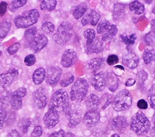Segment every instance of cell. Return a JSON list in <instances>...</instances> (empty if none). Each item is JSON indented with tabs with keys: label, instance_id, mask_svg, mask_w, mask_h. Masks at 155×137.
<instances>
[{
	"label": "cell",
	"instance_id": "55",
	"mask_svg": "<svg viewBox=\"0 0 155 137\" xmlns=\"http://www.w3.org/2000/svg\"><path fill=\"white\" fill-rule=\"evenodd\" d=\"M136 83V81L135 80L133 79V78H130L128 79L126 82H125V86H127V87H130V86H134Z\"/></svg>",
	"mask_w": 155,
	"mask_h": 137
},
{
	"label": "cell",
	"instance_id": "11",
	"mask_svg": "<svg viewBox=\"0 0 155 137\" xmlns=\"http://www.w3.org/2000/svg\"><path fill=\"white\" fill-rule=\"evenodd\" d=\"M107 74L101 71L95 73L91 78V83L94 88L98 91H102L104 90L106 86Z\"/></svg>",
	"mask_w": 155,
	"mask_h": 137
},
{
	"label": "cell",
	"instance_id": "31",
	"mask_svg": "<svg viewBox=\"0 0 155 137\" xmlns=\"http://www.w3.org/2000/svg\"><path fill=\"white\" fill-rule=\"evenodd\" d=\"M37 29L35 27L28 29L25 32V38L26 41L29 43L30 44L32 42V41L35 39V38L37 36Z\"/></svg>",
	"mask_w": 155,
	"mask_h": 137
},
{
	"label": "cell",
	"instance_id": "53",
	"mask_svg": "<svg viewBox=\"0 0 155 137\" xmlns=\"http://www.w3.org/2000/svg\"><path fill=\"white\" fill-rule=\"evenodd\" d=\"M105 98H106V99L104 100V104L102 105V109H104L107 108L110 104L111 102H112L111 96H110L109 94H106Z\"/></svg>",
	"mask_w": 155,
	"mask_h": 137
},
{
	"label": "cell",
	"instance_id": "41",
	"mask_svg": "<svg viewBox=\"0 0 155 137\" xmlns=\"http://www.w3.org/2000/svg\"><path fill=\"white\" fill-rule=\"evenodd\" d=\"M24 62L25 65L28 67H31L36 62V58L34 54H30L25 57Z\"/></svg>",
	"mask_w": 155,
	"mask_h": 137
},
{
	"label": "cell",
	"instance_id": "45",
	"mask_svg": "<svg viewBox=\"0 0 155 137\" xmlns=\"http://www.w3.org/2000/svg\"><path fill=\"white\" fill-rule=\"evenodd\" d=\"M6 117L7 113L6 110L3 108H0V130L3 127Z\"/></svg>",
	"mask_w": 155,
	"mask_h": 137
},
{
	"label": "cell",
	"instance_id": "60",
	"mask_svg": "<svg viewBox=\"0 0 155 137\" xmlns=\"http://www.w3.org/2000/svg\"><path fill=\"white\" fill-rule=\"evenodd\" d=\"M110 137H120V136H119V135H118L117 134L114 133V134L112 135H111Z\"/></svg>",
	"mask_w": 155,
	"mask_h": 137
},
{
	"label": "cell",
	"instance_id": "40",
	"mask_svg": "<svg viewBox=\"0 0 155 137\" xmlns=\"http://www.w3.org/2000/svg\"><path fill=\"white\" fill-rule=\"evenodd\" d=\"M74 76L72 74H68V76L66 78H63L61 80L60 82V84L61 87L65 88V87L68 86L70 84H71L73 81H74Z\"/></svg>",
	"mask_w": 155,
	"mask_h": 137
},
{
	"label": "cell",
	"instance_id": "59",
	"mask_svg": "<svg viewBox=\"0 0 155 137\" xmlns=\"http://www.w3.org/2000/svg\"><path fill=\"white\" fill-rule=\"evenodd\" d=\"M153 124H154V126H153V130L155 132V113L154 114V116H153Z\"/></svg>",
	"mask_w": 155,
	"mask_h": 137
},
{
	"label": "cell",
	"instance_id": "43",
	"mask_svg": "<svg viewBox=\"0 0 155 137\" xmlns=\"http://www.w3.org/2000/svg\"><path fill=\"white\" fill-rule=\"evenodd\" d=\"M43 134V129L40 126H37L34 128V130L31 135V137H41Z\"/></svg>",
	"mask_w": 155,
	"mask_h": 137
},
{
	"label": "cell",
	"instance_id": "8",
	"mask_svg": "<svg viewBox=\"0 0 155 137\" xmlns=\"http://www.w3.org/2000/svg\"><path fill=\"white\" fill-rule=\"evenodd\" d=\"M19 72L16 69H9L5 73L0 74V87L5 89L9 86L18 77Z\"/></svg>",
	"mask_w": 155,
	"mask_h": 137
},
{
	"label": "cell",
	"instance_id": "23",
	"mask_svg": "<svg viewBox=\"0 0 155 137\" xmlns=\"http://www.w3.org/2000/svg\"><path fill=\"white\" fill-rule=\"evenodd\" d=\"M87 6L86 3H81L76 6L73 12V16L74 19H80L87 11Z\"/></svg>",
	"mask_w": 155,
	"mask_h": 137
},
{
	"label": "cell",
	"instance_id": "48",
	"mask_svg": "<svg viewBox=\"0 0 155 137\" xmlns=\"http://www.w3.org/2000/svg\"><path fill=\"white\" fill-rule=\"evenodd\" d=\"M114 74L115 76H122L125 71V68L122 66H120V65H117V66L114 67Z\"/></svg>",
	"mask_w": 155,
	"mask_h": 137
},
{
	"label": "cell",
	"instance_id": "37",
	"mask_svg": "<svg viewBox=\"0 0 155 137\" xmlns=\"http://www.w3.org/2000/svg\"><path fill=\"white\" fill-rule=\"evenodd\" d=\"M122 41L127 45H133L134 44L136 39L137 35L135 34H132L129 35H120Z\"/></svg>",
	"mask_w": 155,
	"mask_h": 137
},
{
	"label": "cell",
	"instance_id": "15",
	"mask_svg": "<svg viewBox=\"0 0 155 137\" xmlns=\"http://www.w3.org/2000/svg\"><path fill=\"white\" fill-rule=\"evenodd\" d=\"M48 42L47 37L44 34H38L31 44V48L34 53H38L45 47Z\"/></svg>",
	"mask_w": 155,
	"mask_h": 137
},
{
	"label": "cell",
	"instance_id": "17",
	"mask_svg": "<svg viewBox=\"0 0 155 137\" xmlns=\"http://www.w3.org/2000/svg\"><path fill=\"white\" fill-rule=\"evenodd\" d=\"M139 61L138 57L132 52L125 54L122 58L124 65L130 69L136 68L139 64Z\"/></svg>",
	"mask_w": 155,
	"mask_h": 137
},
{
	"label": "cell",
	"instance_id": "18",
	"mask_svg": "<svg viewBox=\"0 0 155 137\" xmlns=\"http://www.w3.org/2000/svg\"><path fill=\"white\" fill-rule=\"evenodd\" d=\"M85 104L89 110H97L100 104L99 98L94 94H89L86 98Z\"/></svg>",
	"mask_w": 155,
	"mask_h": 137
},
{
	"label": "cell",
	"instance_id": "22",
	"mask_svg": "<svg viewBox=\"0 0 155 137\" xmlns=\"http://www.w3.org/2000/svg\"><path fill=\"white\" fill-rule=\"evenodd\" d=\"M104 59L101 58H94L89 61L87 66L90 70L96 72L97 71L99 70L101 68L104 67Z\"/></svg>",
	"mask_w": 155,
	"mask_h": 137
},
{
	"label": "cell",
	"instance_id": "2",
	"mask_svg": "<svg viewBox=\"0 0 155 137\" xmlns=\"http://www.w3.org/2000/svg\"><path fill=\"white\" fill-rule=\"evenodd\" d=\"M130 128L137 135H145L150 130L151 122L144 113L138 111L132 118Z\"/></svg>",
	"mask_w": 155,
	"mask_h": 137
},
{
	"label": "cell",
	"instance_id": "58",
	"mask_svg": "<svg viewBox=\"0 0 155 137\" xmlns=\"http://www.w3.org/2000/svg\"><path fill=\"white\" fill-rule=\"evenodd\" d=\"M3 54V45L0 43V56Z\"/></svg>",
	"mask_w": 155,
	"mask_h": 137
},
{
	"label": "cell",
	"instance_id": "57",
	"mask_svg": "<svg viewBox=\"0 0 155 137\" xmlns=\"http://www.w3.org/2000/svg\"><path fill=\"white\" fill-rule=\"evenodd\" d=\"M151 31L155 34V19L151 21Z\"/></svg>",
	"mask_w": 155,
	"mask_h": 137
},
{
	"label": "cell",
	"instance_id": "16",
	"mask_svg": "<svg viewBox=\"0 0 155 137\" xmlns=\"http://www.w3.org/2000/svg\"><path fill=\"white\" fill-rule=\"evenodd\" d=\"M111 128L117 132H124L128 126L127 119L124 116H117L112 119L110 121Z\"/></svg>",
	"mask_w": 155,
	"mask_h": 137
},
{
	"label": "cell",
	"instance_id": "54",
	"mask_svg": "<svg viewBox=\"0 0 155 137\" xmlns=\"http://www.w3.org/2000/svg\"><path fill=\"white\" fill-rule=\"evenodd\" d=\"M8 137H22L21 134L19 133V132H18L17 130H11L8 135Z\"/></svg>",
	"mask_w": 155,
	"mask_h": 137
},
{
	"label": "cell",
	"instance_id": "56",
	"mask_svg": "<svg viewBox=\"0 0 155 137\" xmlns=\"http://www.w3.org/2000/svg\"><path fill=\"white\" fill-rule=\"evenodd\" d=\"M81 22H82V24L83 25V26H86V25L90 23V21H89V18L88 15H87L85 18H83V19L81 21Z\"/></svg>",
	"mask_w": 155,
	"mask_h": 137
},
{
	"label": "cell",
	"instance_id": "5",
	"mask_svg": "<svg viewBox=\"0 0 155 137\" xmlns=\"http://www.w3.org/2000/svg\"><path fill=\"white\" fill-rule=\"evenodd\" d=\"M132 104V97L128 90L119 91L112 101V107L115 111L121 112L128 109Z\"/></svg>",
	"mask_w": 155,
	"mask_h": 137
},
{
	"label": "cell",
	"instance_id": "51",
	"mask_svg": "<svg viewBox=\"0 0 155 137\" xmlns=\"http://www.w3.org/2000/svg\"><path fill=\"white\" fill-rule=\"evenodd\" d=\"M8 3L4 1L0 3V16H3L7 11Z\"/></svg>",
	"mask_w": 155,
	"mask_h": 137
},
{
	"label": "cell",
	"instance_id": "34",
	"mask_svg": "<svg viewBox=\"0 0 155 137\" xmlns=\"http://www.w3.org/2000/svg\"><path fill=\"white\" fill-rule=\"evenodd\" d=\"M31 124L32 122L30 119H24L19 122L18 127L23 133H28Z\"/></svg>",
	"mask_w": 155,
	"mask_h": 137
},
{
	"label": "cell",
	"instance_id": "4",
	"mask_svg": "<svg viewBox=\"0 0 155 137\" xmlns=\"http://www.w3.org/2000/svg\"><path fill=\"white\" fill-rule=\"evenodd\" d=\"M39 17V11L37 9H34L27 12H24V13L22 15L16 17L14 22L16 28L19 29H25L36 24Z\"/></svg>",
	"mask_w": 155,
	"mask_h": 137
},
{
	"label": "cell",
	"instance_id": "49",
	"mask_svg": "<svg viewBox=\"0 0 155 137\" xmlns=\"http://www.w3.org/2000/svg\"><path fill=\"white\" fill-rule=\"evenodd\" d=\"M137 107L142 110L147 109L148 107V103L145 100V99H140L137 102Z\"/></svg>",
	"mask_w": 155,
	"mask_h": 137
},
{
	"label": "cell",
	"instance_id": "50",
	"mask_svg": "<svg viewBox=\"0 0 155 137\" xmlns=\"http://www.w3.org/2000/svg\"><path fill=\"white\" fill-rule=\"evenodd\" d=\"M148 101L150 107L155 109V93H151L148 96Z\"/></svg>",
	"mask_w": 155,
	"mask_h": 137
},
{
	"label": "cell",
	"instance_id": "61",
	"mask_svg": "<svg viewBox=\"0 0 155 137\" xmlns=\"http://www.w3.org/2000/svg\"><path fill=\"white\" fill-rule=\"evenodd\" d=\"M153 13L154 15H155V6H154V8H153Z\"/></svg>",
	"mask_w": 155,
	"mask_h": 137
},
{
	"label": "cell",
	"instance_id": "63",
	"mask_svg": "<svg viewBox=\"0 0 155 137\" xmlns=\"http://www.w3.org/2000/svg\"><path fill=\"white\" fill-rule=\"evenodd\" d=\"M146 137H149V136H146Z\"/></svg>",
	"mask_w": 155,
	"mask_h": 137
},
{
	"label": "cell",
	"instance_id": "39",
	"mask_svg": "<svg viewBox=\"0 0 155 137\" xmlns=\"http://www.w3.org/2000/svg\"><path fill=\"white\" fill-rule=\"evenodd\" d=\"M145 41L149 45L153 47L155 45V34L152 31L149 32L145 36Z\"/></svg>",
	"mask_w": 155,
	"mask_h": 137
},
{
	"label": "cell",
	"instance_id": "52",
	"mask_svg": "<svg viewBox=\"0 0 155 137\" xmlns=\"http://www.w3.org/2000/svg\"><path fill=\"white\" fill-rule=\"evenodd\" d=\"M66 133L63 129H60L57 132H55L49 135L48 137H65Z\"/></svg>",
	"mask_w": 155,
	"mask_h": 137
},
{
	"label": "cell",
	"instance_id": "46",
	"mask_svg": "<svg viewBox=\"0 0 155 137\" xmlns=\"http://www.w3.org/2000/svg\"><path fill=\"white\" fill-rule=\"evenodd\" d=\"M26 94H27L26 88H24V87H21V88H18L15 91H14L12 94L23 98L25 95H26Z\"/></svg>",
	"mask_w": 155,
	"mask_h": 137
},
{
	"label": "cell",
	"instance_id": "12",
	"mask_svg": "<svg viewBox=\"0 0 155 137\" xmlns=\"http://www.w3.org/2000/svg\"><path fill=\"white\" fill-rule=\"evenodd\" d=\"M60 114L55 111L48 109L44 116L43 121L45 127L48 129H54L59 122Z\"/></svg>",
	"mask_w": 155,
	"mask_h": 137
},
{
	"label": "cell",
	"instance_id": "30",
	"mask_svg": "<svg viewBox=\"0 0 155 137\" xmlns=\"http://www.w3.org/2000/svg\"><path fill=\"white\" fill-rule=\"evenodd\" d=\"M83 36L86 39V46L91 44L96 40V32L93 29H86L84 33Z\"/></svg>",
	"mask_w": 155,
	"mask_h": 137
},
{
	"label": "cell",
	"instance_id": "10",
	"mask_svg": "<svg viewBox=\"0 0 155 137\" xmlns=\"http://www.w3.org/2000/svg\"><path fill=\"white\" fill-rule=\"evenodd\" d=\"M101 115L97 110H88L83 117V122L86 127L93 128L99 123Z\"/></svg>",
	"mask_w": 155,
	"mask_h": 137
},
{
	"label": "cell",
	"instance_id": "38",
	"mask_svg": "<svg viewBox=\"0 0 155 137\" xmlns=\"http://www.w3.org/2000/svg\"><path fill=\"white\" fill-rule=\"evenodd\" d=\"M55 28V25L51 22H45L42 24V30L45 34L50 35L54 32Z\"/></svg>",
	"mask_w": 155,
	"mask_h": 137
},
{
	"label": "cell",
	"instance_id": "6",
	"mask_svg": "<svg viewBox=\"0 0 155 137\" xmlns=\"http://www.w3.org/2000/svg\"><path fill=\"white\" fill-rule=\"evenodd\" d=\"M89 84L84 78L76 80L70 92V99L74 102H81L85 99L88 92Z\"/></svg>",
	"mask_w": 155,
	"mask_h": 137
},
{
	"label": "cell",
	"instance_id": "47",
	"mask_svg": "<svg viewBox=\"0 0 155 137\" xmlns=\"http://www.w3.org/2000/svg\"><path fill=\"white\" fill-rule=\"evenodd\" d=\"M147 78H148V74L144 70L140 71L137 74V78L140 81L144 82L147 79Z\"/></svg>",
	"mask_w": 155,
	"mask_h": 137
},
{
	"label": "cell",
	"instance_id": "32",
	"mask_svg": "<svg viewBox=\"0 0 155 137\" xmlns=\"http://www.w3.org/2000/svg\"><path fill=\"white\" fill-rule=\"evenodd\" d=\"M117 31H118V29H117V26H116L115 25L113 24L111 29H110V31L108 32H107L104 34H102V41L104 42H106V41L111 40L113 37L114 36H115L116 34H117Z\"/></svg>",
	"mask_w": 155,
	"mask_h": 137
},
{
	"label": "cell",
	"instance_id": "13",
	"mask_svg": "<svg viewBox=\"0 0 155 137\" xmlns=\"http://www.w3.org/2000/svg\"><path fill=\"white\" fill-rule=\"evenodd\" d=\"M78 56L76 52L73 49H68L64 52L61 58V65L66 68H68L76 64Z\"/></svg>",
	"mask_w": 155,
	"mask_h": 137
},
{
	"label": "cell",
	"instance_id": "33",
	"mask_svg": "<svg viewBox=\"0 0 155 137\" xmlns=\"http://www.w3.org/2000/svg\"><path fill=\"white\" fill-rule=\"evenodd\" d=\"M122 6V5H120V4H117L114 6L113 18L115 21L120 19V18H123L124 16L125 9H124V8L121 7Z\"/></svg>",
	"mask_w": 155,
	"mask_h": 137
},
{
	"label": "cell",
	"instance_id": "3",
	"mask_svg": "<svg viewBox=\"0 0 155 137\" xmlns=\"http://www.w3.org/2000/svg\"><path fill=\"white\" fill-rule=\"evenodd\" d=\"M74 34L73 26L69 22H63L58 27L53 39L55 42L59 45H65L71 39Z\"/></svg>",
	"mask_w": 155,
	"mask_h": 137
},
{
	"label": "cell",
	"instance_id": "29",
	"mask_svg": "<svg viewBox=\"0 0 155 137\" xmlns=\"http://www.w3.org/2000/svg\"><path fill=\"white\" fill-rule=\"evenodd\" d=\"M22 98L15 96L13 94L11 95V100H10V105L11 108L15 110H18L22 107Z\"/></svg>",
	"mask_w": 155,
	"mask_h": 137
},
{
	"label": "cell",
	"instance_id": "36",
	"mask_svg": "<svg viewBox=\"0 0 155 137\" xmlns=\"http://www.w3.org/2000/svg\"><path fill=\"white\" fill-rule=\"evenodd\" d=\"M88 16L90 21V24L93 26H95L96 25H97L101 19V15L95 10H92L90 12V13L88 15Z\"/></svg>",
	"mask_w": 155,
	"mask_h": 137
},
{
	"label": "cell",
	"instance_id": "14",
	"mask_svg": "<svg viewBox=\"0 0 155 137\" xmlns=\"http://www.w3.org/2000/svg\"><path fill=\"white\" fill-rule=\"evenodd\" d=\"M33 99L36 107L39 109H44L47 103V95L44 88H40L33 93Z\"/></svg>",
	"mask_w": 155,
	"mask_h": 137
},
{
	"label": "cell",
	"instance_id": "9",
	"mask_svg": "<svg viewBox=\"0 0 155 137\" xmlns=\"http://www.w3.org/2000/svg\"><path fill=\"white\" fill-rule=\"evenodd\" d=\"M62 74V70L58 67H50L46 73V82L50 86H55L60 81Z\"/></svg>",
	"mask_w": 155,
	"mask_h": 137
},
{
	"label": "cell",
	"instance_id": "21",
	"mask_svg": "<svg viewBox=\"0 0 155 137\" xmlns=\"http://www.w3.org/2000/svg\"><path fill=\"white\" fill-rule=\"evenodd\" d=\"M102 51V43L98 39H96L91 44L86 46V52L88 55L99 54Z\"/></svg>",
	"mask_w": 155,
	"mask_h": 137
},
{
	"label": "cell",
	"instance_id": "20",
	"mask_svg": "<svg viewBox=\"0 0 155 137\" xmlns=\"http://www.w3.org/2000/svg\"><path fill=\"white\" fill-rule=\"evenodd\" d=\"M106 86L112 92H114L117 89L119 86V80L114 73L107 74Z\"/></svg>",
	"mask_w": 155,
	"mask_h": 137
},
{
	"label": "cell",
	"instance_id": "35",
	"mask_svg": "<svg viewBox=\"0 0 155 137\" xmlns=\"http://www.w3.org/2000/svg\"><path fill=\"white\" fill-rule=\"evenodd\" d=\"M27 0H15L12 1L9 5V10L11 12H15L18 9L21 8L27 3Z\"/></svg>",
	"mask_w": 155,
	"mask_h": 137
},
{
	"label": "cell",
	"instance_id": "19",
	"mask_svg": "<svg viewBox=\"0 0 155 137\" xmlns=\"http://www.w3.org/2000/svg\"><path fill=\"white\" fill-rule=\"evenodd\" d=\"M46 77V72L44 68H37L32 74V80L35 84L39 85L44 82Z\"/></svg>",
	"mask_w": 155,
	"mask_h": 137
},
{
	"label": "cell",
	"instance_id": "27",
	"mask_svg": "<svg viewBox=\"0 0 155 137\" xmlns=\"http://www.w3.org/2000/svg\"><path fill=\"white\" fill-rule=\"evenodd\" d=\"M145 64L148 65L155 61V49H145L143 54Z\"/></svg>",
	"mask_w": 155,
	"mask_h": 137
},
{
	"label": "cell",
	"instance_id": "1",
	"mask_svg": "<svg viewBox=\"0 0 155 137\" xmlns=\"http://www.w3.org/2000/svg\"><path fill=\"white\" fill-rule=\"evenodd\" d=\"M69 106L70 97L67 92L63 89H59L51 97L48 109L55 111L60 115L66 111Z\"/></svg>",
	"mask_w": 155,
	"mask_h": 137
},
{
	"label": "cell",
	"instance_id": "7",
	"mask_svg": "<svg viewBox=\"0 0 155 137\" xmlns=\"http://www.w3.org/2000/svg\"><path fill=\"white\" fill-rule=\"evenodd\" d=\"M65 116L70 127H76L81 121V109L76 104H70L65 111Z\"/></svg>",
	"mask_w": 155,
	"mask_h": 137
},
{
	"label": "cell",
	"instance_id": "42",
	"mask_svg": "<svg viewBox=\"0 0 155 137\" xmlns=\"http://www.w3.org/2000/svg\"><path fill=\"white\" fill-rule=\"evenodd\" d=\"M20 46H21V44L19 42H16L14 44L9 46L7 49L8 54L11 55L15 54L19 51Z\"/></svg>",
	"mask_w": 155,
	"mask_h": 137
},
{
	"label": "cell",
	"instance_id": "44",
	"mask_svg": "<svg viewBox=\"0 0 155 137\" xmlns=\"http://www.w3.org/2000/svg\"><path fill=\"white\" fill-rule=\"evenodd\" d=\"M106 62L107 63V64L110 66L112 65H114L116 64H117L119 62V57L117 55L112 54V55H110L106 60Z\"/></svg>",
	"mask_w": 155,
	"mask_h": 137
},
{
	"label": "cell",
	"instance_id": "62",
	"mask_svg": "<svg viewBox=\"0 0 155 137\" xmlns=\"http://www.w3.org/2000/svg\"><path fill=\"white\" fill-rule=\"evenodd\" d=\"M153 73H154V75L155 77V67H154V71H153Z\"/></svg>",
	"mask_w": 155,
	"mask_h": 137
},
{
	"label": "cell",
	"instance_id": "28",
	"mask_svg": "<svg viewBox=\"0 0 155 137\" xmlns=\"http://www.w3.org/2000/svg\"><path fill=\"white\" fill-rule=\"evenodd\" d=\"M11 26V23L7 20H4L0 22V39H4L8 35Z\"/></svg>",
	"mask_w": 155,
	"mask_h": 137
},
{
	"label": "cell",
	"instance_id": "25",
	"mask_svg": "<svg viewBox=\"0 0 155 137\" xmlns=\"http://www.w3.org/2000/svg\"><path fill=\"white\" fill-rule=\"evenodd\" d=\"M129 9L136 15H141L145 11V6L141 3L138 1H134L129 5Z\"/></svg>",
	"mask_w": 155,
	"mask_h": 137
},
{
	"label": "cell",
	"instance_id": "24",
	"mask_svg": "<svg viewBox=\"0 0 155 137\" xmlns=\"http://www.w3.org/2000/svg\"><path fill=\"white\" fill-rule=\"evenodd\" d=\"M112 24H110L108 21L106 19H102L99 23L97 28V32L99 34H104L108 32L112 26Z\"/></svg>",
	"mask_w": 155,
	"mask_h": 137
},
{
	"label": "cell",
	"instance_id": "26",
	"mask_svg": "<svg viewBox=\"0 0 155 137\" xmlns=\"http://www.w3.org/2000/svg\"><path fill=\"white\" fill-rule=\"evenodd\" d=\"M57 5L56 0H44L40 5L41 10L45 11H51L55 9Z\"/></svg>",
	"mask_w": 155,
	"mask_h": 137
}]
</instances>
